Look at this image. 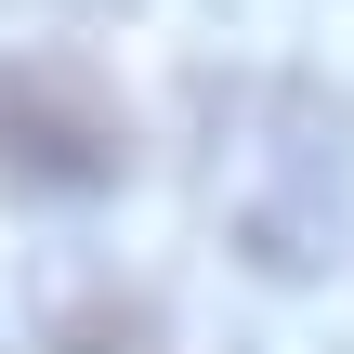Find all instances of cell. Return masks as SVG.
<instances>
[{
	"mask_svg": "<svg viewBox=\"0 0 354 354\" xmlns=\"http://www.w3.org/2000/svg\"><path fill=\"white\" fill-rule=\"evenodd\" d=\"M131 171V118L79 53H13L0 66V184L13 197H105Z\"/></svg>",
	"mask_w": 354,
	"mask_h": 354,
	"instance_id": "1",
	"label": "cell"
}]
</instances>
